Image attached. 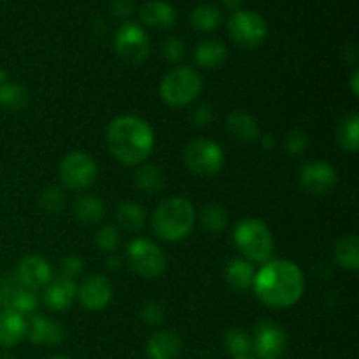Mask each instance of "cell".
Wrapping results in <instances>:
<instances>
[{"label":"cell","instance_id":"6da1fadb","mask_svg":"<svg viewBox=\"0 0 359 359\" xmlns=\"http://www.w3.org/2000/svg\"><path fill=\"white\" fill-rule=\"evenodd\" d=\"M252 287L256 297L272 309L293 307L300 302L305 291V277L300 266L287 259L266 262L255 273Z\"/></svg>","mask_w":359,"mask_h":359},{"label":"cell","instance_id":"7a4b0ae2","mask_svg":"<svg viewBox=\"0 0 359 359\" xmlns=\"http://www.w3.org/2000/svg\"><path fill=\"white\" fill-rule=\"evenodd\" d=\"M105 142L112 156L123 165H140L154 149V130L146 119L133 114L112 119L105 132Z\"/></svg>","mask_w":359,"mask_h":359},{"label":"cell","instance_id":"3957f363","mask_svg":"<svg viewBox=\"0 0 359 359\" xmlns=\"http://www.w3.org/2000/svg\"><path fill=\"white\" fill-rule=\"evenodd\" d=\"M153 230L161 241L181 242L188 237L196 224V210L188 198L170 196L154 209L151 217Z\"/></svg>","mask_w":359,"mask_h":359},{"label":"cell","instance_id":"277c9868","mask_svg":"<svg viewBox=\"0 0 359 359\" xmlns=\"http://www.w3.org/2000/svg\"><path fill=\"white\" fill-rule=\"evenodd\" d=\"M233 242L245 262L265 263L272 256V231L262 219H256V217H245L238 221L233 231Z\"/></svg>","mask_w":359,"mask_h":359},{"label":"cell","instance_id":"5b68a950","mask_svg":"<svg viewBox=\"0 0 359 359\" xmlns=\"http://www.w3.org/2000/svg\"><path fill=\"white\" fill-rule=\"evenodd\" d=\"M202 77L191 67H175L160 83V97L172 107H186L202 93Z\"/></svg>","mask_w":359,"mask_h":359},{"label":"cell","instance_id":"8992f818","mask_svg":"<svg viewBox=\"0 0 359 359\" xmlns=\"http://www.w3.org/2000/svg\"><path fill=\"white\" fill-rule=\"evenodd\" d=\"M182 158H184L186 167L200 177H212L219 174L224 167L223 147L205 137H198L188 142Z\"/></svg>","mask_w":359,"mask_h":359},{"label":"cell","instance_id":"52a82bcc","mask_svg":"<svg viewBox=\"0 0 359 359\" xmlns=\"http://www.w3.org/2000/svg\"><path fill=\"white\" fill-rule=\"evenodd\" d=\"M128 265L144 279H156L167 269V256L158 244L147 238H133L126 249Z\"/></svg>","mask_w":359,"mask_h":359},{"label":"cell","instance_id":"ba28073f","mask_svg":"<svg viewBox=\"0 0 359 359\" xmlns=\"http://www.w3.org/2000/svg\"><path fill=\"white\" fill-rule=\"evenodd\" d=\"M228 34L231 41L245 49H256L265 44L269 27L262 14L238 9L228 20Z\"/></svg>","mask_w":359,"mask_h":359},{"label":"cell","instance_id":"9c48e42d","mask_svg":"<svg viewBox=\"0 0 359 359\" xmlns=\"http://www.w3.org/2000/svg\"><path fill=\"white\" fill-rule=\"evenodd\" d=\"M58 175L65 188L72 189V191H83L97 181V161L84 151H72L60 161Z\"/></svg>","mask_w":359,"mask_h":359},{"label":"cell","instance_id":"30bf717a","mask_svg":"<svg viewBox=\"0 0 359 359\" xmlns=\"http://www.w3.org/2000/svg\"><path fill=\"white\" fill-rule=\"evenodd\" d=\"M116 55L128 65H140L151 53V42L146 30L133 21H125L114 35Z\"/></svg>","mask_w":359,"mask_h":359},{"label":"cell","instance_id":"8fae6325","mask_svg":"<svg viewBox=\"0 0 359 359\" xmlns=\"http://www.w3.org/2000/svg\"><path fill=\"white\" fill-rule=\"evenodd\" d=\"M339 175L333 165L325 160H311L302 167L300 184L309 195L328 196L337 188Z\"/></svg>","mask_w":359,"mask_h":359},{"label":"cell","instance_id":"7c38bea8","mask_svg":"<svg viewBox=\"0 0 359 359\" xmlns=\"http://www.w3.org/2000/svg\"><path fill=\"white\" fill-rule=\"evenodd\" d=\"M251 346L258 359L280 358L287 347V335L276 323L262 321L256 325Z\"/></svg>","mask_w":359,"mask_h":359},{"label":"cell","instance_id":"4fadbf2b","mask_svg":"<svg viewBox=\"0 0 359 359\" xmlns=\"http://www.w3.org/2000/svg\"><path fill=\"white\" fill-rule=\"evenodd\" d=\"M77 298L86 311H104L112 300V286L102 273H91L77 286Z\"/></svg>","mask_w":359,"mask_h":359},{"label":"cell","instance_id":"5bb4252c","mask_svg":"<svg viewBox=\"0 0 359 359\" xmlns=\"http://www.w3.org/2000/svg\"><path fill=\"white\" fill-rule=\"evenodd\" d=\"M39 300L35 291L25 287L16 277L7 279L0 284V309L13 311L21 316H27L35 311Z\"/></svg>","mask_w":359,"mask_h":359},{"label":"cell","instance_id":"9a60e30c","mask_svg":"<svg viewBox=\"0 0 359 359\" xmlns=\"http://www.w3.org/2000/svg\"><path fill=\"white\" fill-rule=\"evenodd\" d=\"M14 277L28 290H44L53 280V269L42 256L28 255L20 259Z\"/></svg>","mask_w":359,"mask_h":359},{"label":"cell","instance_id":"2e32d148","mask_svg":"<svg viewBox=\"0 0 359 359\" xmlns=\"http://www.w3.org/2000/svg\"><path fill=\"white\" fill-rule=\"evenodd\" d=\"M27 339L37 346H58L65 339V333L55 319L35 314L27 319Z\"/></svg>","mask_w":359,"mask_h":359},{"label":"cell","instance_id":"e0dca14e","mask_svg":"<svg viewBox=\"0 0 359 359\" xmlns=\"http://www.w3.org/2000/svg\"><path fill=\"white\" fill-rule=\"evenodd\" d=\"M77 298V284L76 280L65 279V277H56L48 286L44 287V304L46 307L55 312H62L70 309L74 300Z\"/></svg>","mask_w":359,"mask_h":359},{"label":"cell","instance_id":"ac0fdd59","mask_svg":"<svg viewBox=\"0 0 359 359\" xmlns=\"http://www.w3.org/2000/svg\"><path fill=\"white\" fill-rule=\"evenodd\" d=\"M149 359H179L182 353V340L172 330H160L147 340L146 347Z\"/></svg>","mask_w":359,"mask_h":359},{"label":"cell","instance_id":"d6986e66","mask_svg":"<svg viewBox=\"0 0 359 359\" xmlns=\"http://www.w3.org/2000/svg\"><path fill=\"white\" fill-rule=\"evenodd\" d=\"M139 16L147 27L167 30V28L174 27L177 13H175L174 6L165 2V0H147L140 6Z\"/></svg>","mask_w":359,"mask_h":359},{"label":"cell","instance_id":"ffe728a7","mask_svg":"<svg viewBox=\"0 0 359 359\" xmlns=\"http://www.w3.org/2000/svg\"><path fill=\"white\" fill-rule=\"evenodd\" d=\"M27 339V319L13 311H0V347H16Z\"/></svg>","mask_w":359,"mask_h":359},{"label":"cell","instance_id":"44dd1931","mask_svg":"<svg viewBox=\"0 0 359 359\" xmlns=\"http://www.w3.org/2000/svg\"><path fill=\"white\" fill-rule=\"evenodd\" d=\"M226 132L242 144H252L259 139L258 121L245 111H233L226 118Z\"/></svg>","mask_w":359,"mask_h":359},{"label":"cell","instance_id":"7402d4cb","mask_svg":"<svg viewBox=\"0 0 359 359\" xmlns=\"http://www.w3.org/2000/svg\"><path fill=\"white\" fill-rule=\"evenodd\" d=\"M228 58V49L226 46L216 39H207L202 41L195 48V62L196 65L202 67L205 70L219 69Z\"/></svg>","mask_w":359,"mask_h":359},{"label":"cell","instance_id":"603a6c76","mask_svg":"<svg viewBox=\"0 0 359 359\" xmlns=\"http://www.w3.org/2000/svg\"><path fill=\"white\" fill-rule=\"evenodd\" d=\"M74 217L84 226H93L104 219L105 207L98 196L93 195H81L74 200L72 205Z\"/></svg>","mask_w":359,"mask_h":359},{"label":"cell","instance_id":"cb8c5ba5","mask_svg":"<svg viewBox=\"0 0 359 359\" xmlns=\"http://www.w3.org/2000/svg\"><path fill=\"white\" fill-rule=\"evenodd\" d=\"M333 256L337 265L356 272L359 270V238L356 233L342 235L333 245Z\"/></svg>","mask_w":359,"mask_h":359},{"label":"cell","instance_id":"d4e9b609","mask_svg":"<svg viewBox=\"0 0 359 359\" xmlns=\"http://www.w3.org/2000/svg\"><path fill=\"white\" fill-rule=\"evenodd\" d=\"M224 277H226V283L231 290L242 293V291H248L249 287H252L255 269L245 259H231L226 265V270H224Z\"/></svg>","mask_w":359,"mask_h":359},{"label":"cell","instance_id":"484cf974","mask_svg":"<svg viewBox=\"0 0 359 359\" xmlns=\"http://www.w3.org/2000/svg\"><path fill=\"white\" fill-rule=\"evenodd\" d=\"M221 20H223V14H221L219 7H217L216 4L209 2L196 6L195 9H193L191 18H189L193 28L198 32H203V34L216 30L221 25Z\"/></svg>","mask_w":359,"mask_h":359},{"label":"cell","instance_id":"4316f807","mask_svg":"<svg viewBox=\"0 0 359 359\" xmlns=\"http://www.w3.org/2000/svg\"><path fill=\"white\" fill-rule=\"evenodd\" d=\"M196 221L209 233H221L228 226V212L219 203H205L196 214Z\"/></svg>","mask_w":359,"mask_h":359},{"label":"cell","instance_id":"83f0119b","mask_svg":"<svg viewBox=\"0 0 359 359\" xmlns=\"http://www.w3.org/2000/svg\"><path fill=\"white\" fill-rule=\"evenodd\" d=\"M335 135L337 142L344 151L351 154L356 153L359 147V118L356 112H351L346 118L340 119Z\"/></svg>","mask_w":359,"mask_h":359},{"label":"cell","instance_id":"f1b7e54d","mask_svg":"<svg viewBox=\"0 0 359 359\" xmlns=\"http://www.w3.org/2000/svg\"><path fill=\"white\" fill-rule=\"evenodd\" d=\"M146 210L140 203L125 202L116 209V221L126 231H139L146 224Z\"/></svg>","mask_w":359,"mask_h":359},{"label":"cell","instance_id":"f546056e","mask_svg":"<svg viewBox=\"0 0 359 359\" xmlns=\"http://www.w3.org/2000/svg\"><path fill=\"white\" fill-rule=\"evenodd\" d=\"M133 181H135L137 188L144 193H160L165 184L160 168L153 163H146V161L137 165V170L135 174H133Z\"/></svg>","mask_w":359,"mask_h":359},{"label":"cell","instance_id":"4dcf8cb0","mask_svg":"<svg viewBox=\"0 0 359 359\" xmlns=\"http://www.w3.org/2000/svg\"><path fill=\"white\" fill-rule=\"evenodd\" d=\"M28 91L20 83H6L0 86V107L9 112H18L27 107Z\"/></svg>","mask_w":359,"mask_h":359},{"label":"cell","instance_id":"1f68e13d","mask_svg":"<svg viewBox=\"0 0 359 359\" xmlns=\"http://www.w3.org/2000/svg\"><path fill=\"white\" fill-rule=\"evenodd\" d=\"M224 349L233 358L251 353V337L242 328H230L224 333Z\"/></svg>","mask_w":359,"mask_h":359},{"label":"cell","instance_id":"d6a6232c","mask_svg":"<svg viewBox=\"0 0 359 359\" xmlns=\"http://www.w3.org/2000/svg\"><path fill=\"white\" fill-rule=\"evenodd\" d=\"M65 193H63V189L56 188V186H51V188H46L44 191H42L41 195V200H39V203H41L42 210H44L46 214H60L63 210V207H65Z\"/></svg>","mask_w":359,"mask_h":359},{"label":"cell","instance_id":"836d02e7","mask_svg":"<svg viewBox=\"0 0 359 359\" xmlns=\"http://www.w3.org/2000/svg\"><path fill=\"white\" fill-rule=\"evenodd\" d=\"M95 244L102 252L112 255L119 245L118 228L112 226V224H104V226L98 228L97 233H95Z\"/></svg>","mask_w":359,"mask_h":359},{"label":"cell","instance_id":"e575fe53","mask_svg":"<svg viewBox=\"0 0 359 359\" xmlns=\"http://www.w3.org/2000/svg\"><path fill=\"white\" fill-rule=\"evenodd\" d=\"M309 142L311 140H309L307 132H304L300 128H294L286 135L284 147H286L287 154H291V156H300V154H304L309 149Z\"/></svg>","mask_w":359,"mask_h":359},{"label":"cell","instance_id":"d590c367","mask_svg":"<svg viewBox=\"0 0 359 359\" xmlns=\"http://www.w3.org/2000/svg\"><path fill=\"white\" fill-rule=\"evenodd\" d=\"M161 55L165 56L168 63H179L186 55V46L184 42L179 37H168L163 42V48H161Z\"/></svg>","mask_w":359,"mask_h":359},{"label":"cell","instance_id":"8d00e7d4","mask_svg":"<svg viewBox=\"0 0 359 359\" xmlns=\"http://www.w3.org/2000/svg\"><path fill=\"white\" fill-rule=\"evenodd\" d=\"M60 277H65V279L76 280V277H79L84 270V262L79 256H67L60 262Z\"/></svg>","mask_w":359,"mask_h":359},{"label":"cell","instance_id":"74e56055","mask_svg":"<svg viewBox=\"0 0 359 359\" xmlns=\"http://www.w3.org/2000/svg\"><path fill=\"white\" fill-rule=\"evenodd\" d=\"M140 318H142V321L146 323V325L158 326L161 325V321L165 319V311L158 302H147V304H144Z\"/></svg>","mask_w":359,"mask_h":359},{"label":"cell","instance_id":"f35d334b","mask_svg":"<svg viewBox=\"0 0 359 359\" xmlns=\"http://www.w3.org/2000/svg\"><path fill=\"white\" fill-rule=\"evenodd\" d=\"M214 119V111L212 105L202 104L195 112H193V121H195L196 126L203 128V126H209Z\"/></svg>","mask_w":359,"mask_h":359},{"label":"cell","instance_id":"ab89813d","mask_svg":"<svg viewBox=\"0 0 359 359\" xmlns=\"http://www.w3.org/2000/svg\"><path fill=\"white\" fill-rule=\"evenodd\" d=\"M111 11L116 18H121V20H126V18L132 14L133 11V2L132 0H112Z\"/></svg>","mask_w":359,"mask_h":359},{"label":"cell","instance_id":"60d3db41","mask_svg":"<svg viewBox=\"0 0 359 359\" xmlns=\"http://www.w3.org/2000/svg\"><path fill=\"white\" fill-rule=\"evenodd\" d=\"M105 266H107L109 270L121 269V258L116 255H107V258H105Z\"/></svg>","mask_w":359,"mask_h":359},{"label":"cell","instance_id":"b9f144b4","mask_svg":"<svg viewBox=\"0 0 359 359\" xmlns=\"http://www.w3.org/2000/svg\"><path fill=\"white\" fill-rule=\"evenodd\" d=\"M259 142H262V146L265 147V149H273V147L277 146V140H276V137L273 135H270V133H265V135H262L259 137Z\"/></svg>","mask_w":359,"mask_h":359},{"label":"cell","instance_id":"7bdbcfd3","mask_svg":"<svg viewBox=\"0 0 359 359\" xmlns=\"http://www.w3.org/2000/svg\"><path fill=\"white\" fill-rule=\"evenodd\" d=\"M351 90H353V95H359V70L354 69L353 74H351Z\"/></svg>","mask_w":359,"mask_h":359},{"label":"cell","instance_id":"ee69618b","mask_svg":"<svg viewBox=\"0 0 359 359\" xmlns=\"http://www.w3.org/2000/svg\"><path fill=\"white\" fill-rule=\"evenodd\" d=\"M245 0H221V4H223L224 7H226V9H230V11H238L242 7V4H244Z\"/></svg>","mask_w":359,"mask_h":359},{"label":"cell","instance_id":"f6af8a7d","mask_svg":"<svg viewBox=\"0 0 359 359\" xmlns=\"http://www.w3.org/2000/svg\"><path fill=\"white\" fill-rule=\"evenodd\" d=\"M6 83H9V74H7L4 69H0V86Z\"/></svg>","mask_w":359,"mask_h":359},{"label":"cell","instance_id":"bcb514c9","mask_svg":"<svg viewBox=\"0 0 359 359\" xmlns=\"http://www.w3.org/2000/svg\"><path fill=\"white\" fill-rule=\"evenodd\" d=\"M233 359H258L255 356V354H251V353H248V354H242V356H235Z\"/></svg>","mask_w":359,"mask_h":359},{"label":"cell","instance_id":"7dc6e473","mask_svg":"<svg viewBox=\"0 0 359 359\" xmlns=\"http://www.w3.org/2000/svg\"><path fill=\"white\" fill-rule=\"evenodd\" d=\"M46 359H70V358L63 356V354H56V356H51V358H46Z\"/></svg>","mask_w":359,"mask_h":359},{"label":"cell","instance_id":"c3c4849f","mask_svg":"<svg viewBox=\"0 0 359 359\" xmlns=\"http://www.w3.org/2000/svg\"><path fill=\"white\" fill-rule=\"evenodd\" d=\"M0 359H13V356L7 353H0Z\"/></svg>","mask_w":359,"mask_h":359},{"label":"cell","instance_id":"681fc988","mask_svg":"<svg viewBox=\"0 0 359 359\" xmlns=\"http://www.w3.org/2000/svg\"><path fill=\"white\" fill-rule=\"evenodd\" d=\"M272 359H280V358H272Z\"/></svg>","mask_w":359,"mask_h":359}]
</instances>
